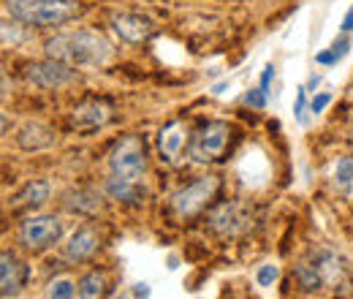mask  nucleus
Masks as SVG:
<instances>
[{
	"instance_id": "nucleus-1",
	"label": "nucleus",
	"mask_w": 353,
	"mask_h": 299,
	"mask_svg": "<svg viewBox=\"0 0 353 299\" xmlns=\"http://www.w3.org/2000/svg\"><path fill=\"white\" fill-rule=\"evenodd\" d=\"M46 52L49 57L63 60L71 68H101L112 60V44L101 33H90V30L54 36L52 41H46Z\"/></svg>"
},
{
	"instance_id": "nucleus-2",
	"label": "nucleus",
	"mask_w": 353,
	"mask_h": 299,
	"mask_svg": "<svg viewBox=\"0 0 353 299\" xmlns=\"http://www.w3.org/2000/svg\"><path fill=\"white\" fill-rule=\"evenodd\" d=\"M6 11L22 25L57 28L68 22L79 11V6L74 0H6Z\"/></svg>"
},
{
	"instance_id": "nucleus-3",
	"label": "nucleus",
	"mask_w": 353,
	"mask_h": 299,
	"mask_svg": "<svg viewBox=\"0 0 353 299\" xmlns=\"http://www.w3.org/2000/svg\"><path fill=\"white\" fill-rule=\"evenodd\" d=\"M109 169L117 177H125L139 182L141 174L147 169V150H144V139L139 136H125L123 142L114 144L112 155H109Z\"/></svg>"
},
{
	"instance_id": "nucleus-4",
	"label": "nucleus",
	"mask_w": 353,
	"mask_h": 299,
	"mask_svg": "<svg viewBox=\"0 0 353 299\" xmlns=\"http://www.w3.org/2000/svg\"><path fill=\"white\" fill-rule=\"evenodd\" d=\"M228 136H231V131H228L225 123H207V126H201L196 131V136L190 139L188 153H190V158L196 164H212L225 153Z\"/></svg>"
},
{
	"instance_id": "nucleus-5",
	"label": "nucleus",
	"mask_w": 353,
	"mask_h": 299,
	"mask_svg": "<svg viewBox=\"0 0 353 299\" xmlns=\"http://www.w3.org/2000/svg\"><path fill=\"white\" fill-rule=\"evenodd\" d=\"M215 191H218V177H199L196 182L179 188L172 196V210L179 218H193L207 207V202L215 196Z\"/></svg>"
},
{
	"instance_id": "nucleus-6",
	"label": "nucleus",
	"mask_w": 353,
	"mask_h": 299,
	"mask_svg": "<svg viewBox=\"0 0 353 299\" xmlns=\"http://www.w3.org/2000/svg\"><path fill=\"white\" fill-rule=\"evenodd\" d=\"M63 234V223L52 215H39V218H28L19 226V240L25 248L30 251H44L49 245H54Z\"/></svg>"
},
{
	"instance_id": "nucleus-7",
	"label": "nucleus",
	"mask_w": 353,
	"mask_h": 299,
	"mask_svg": "<svg viewBox=\"0 0 353 299\" xmlns=\"http://www.w3.org/2000/svg\"><path fill=\"white\" fill-rule=\"evenodd\" d=\"M25 77L33 82V85L44 87V90H54V87H63L68 85L74 79V68L63 60H44V63H33L28 66Z\"/></svg>"
},
{
	"instance_id": "nucleus-8",
	"label": "nucleus",
	"mask_w": 353,
	"mask_h": 299,
	"mask_svg": "<svg viewBox=\"0 0 353 299\" xmlns=\"http://www.w3.org/2000/svg\"><path fill=\"white\" fill-rule=\"evenodd\" d=\"M109 120H112V106L106 101H98V98H90L85 104H79L71 115V126L77 131L103 128Z\"/></svg>"
},
{
	"instance_id": "nucleus-9",
	"label": "nucleus",
	"mask_w": 353,
	"mask_h": 299,
	"mask_svg": "<svg viewBox=\"0 0 353 299\" xmlns=\"http://www.w3.org/2000/svg\"><path fill=\"white\" fill-rule=\"evenodd\" d=\"M210 226H212L221 237H236V234L245 231V226H248V213H245L242 204L228 202V204H223V207H218L215 213L210 215Z\"/></svg>"
},
{
	"instance_id": "nucleus-10",
	"label": "nucleus",
	"mask_w": 353,
	"mask_h": 299,
	"mask_svg": "<svg viewBox=\"0 0 353 299\" xmlns=\"http://www.w3.org/2000/svg\"><path fill=\"white\" fill-rule=\"evenodd\" d=\"M112 25H114V33L128 44H141L152 36V25L136 14H120L112 19Z\"/></svg>"
},
{
	"instance_id": "nucleus-11",
	"label": "nucleus",
	"mask_w": 353,
	"mask_h": 299,
	"mask_svg": "<svg viewBox=\"0 0 353 299\" xmlns=\"http://www.w3.org/2000/svg\"><path fill=\"white\" fill-rule=\"evenodd\" d=\"M22 280H25V267L11 256V253H3L0 256V286H3V297H17L19 289H22Z\"/></svg>"
},
{
	"instance_id": "nucleus-12",
	"label": "nucleus",
	"mask_w": 353,
	"mask_h": 299,
	"mask_svg": "<svg viewBox=\"0 0 353 299\" xmlns=\"http://www.w3.org/2000/svg\"><path fill=\"white\" fill-rule=\"evenodd\" d=\"M182 147H185V126L182 123H169L166 128H161V133H158V150H161L163 161L174 164L176 158H179V153H182Z\"/></svg>"
},
{
	"instance_id": "nucleus-13",
	"label": "nucleus",
	"mask_w": 353,
	"mask_h": 299,
	"mask_svg": "<svg viewBox=\"0 0 353 299\" xmlns=\"http://www.w3.org/2000/svg\"><path fill=\"white\" fill-rule=\"evenodd\" d=\"M95 251H98V237H95V231L79 229V231L71 234V240H68V245H65V258H68V261H85V258H90Z\"/></svg>"
},
{
	"instance_id": "nucleus-14",
	"label": "nucleus",
	"mask_w": 353,
	"mask_h": 299,
	"mask_svg": "<svg viewBox=\"0 0 353 299\" xmlns=\"http://www.w3.org/2000/svg\"><path fill=\"white\" fill-rule=\"evenodd\" d=\"M54 142V136H52V131L44 128V126H39V123H28V126H22L19 133H17V144L22 147V150H46L49 144Z\"/></svg>"
},
{
	"instance_id": "nucleus-15",
	"label": "nucleus",
	"mask_w": 353,
	"mask_h": 299,
	"mask_svg": "<svg viewBox=\"0 0 353 299\" xmlns=\"http://www.w3.org/2000/svg\"><path fill=\"white\" fill-rule=\"evenodd\" d=\"M49 199V182L46 180H30L17 196H14V207H39Z\"/></svg>"
},
{
	"instance_id": "nucleus-16",
	"label": "nucleus",
	"mask_w": 353,
	"mask_h": 299,
	"mask_svg": "<svg viewBox=\"0 0 353 299\" xmlns=\"http://www.w3.org/2000/svg\"><path fill=\"white\" fill-rule=\"evenodd\" d=\"M106 193L114 199V202H139V185L133 180H125V177H117L112 174L106 180Z\"/></svg>"
},
{
	"instance_id": "nucleus-17",
	"label": "nucleus",
	"mask_w": 353,
	"mask_h": 299,
	"mask_svg": "<svg viewBox=\"0 0 353 299\" xmlns=\"http://www.w3.org/2000/svg\"><path fill=\"white\" fill-rule=\"evenodd\" d=\"M348 49H351V39H345V36H343V39H337V41L332 44L326 52H321L315 60H318L321 66H334L337 60H343V57L348 55Z\"/></svg>"
},
{
	"instance_id": "nucleus-18",
	"label": "nucleus",
	"mask_w": 353,
	"mask_h": 299,
	"mask_svg": "<svg viewBox=\"0 0 353 299\" xmlns=\"http://www.w3.org/2000/svg\"><path fill=\"white\" fill-rule=\"evenodd\" d=\"M79 297H88V299L103 297V278L98 272H90V275H85L79 280Z\"/></svg>"
},
{
	"instance_id": "nucleus-19",
	"label": "nucleus",
	"mask_w": 353,
	"mask_h": 299,
	"mask_svg": "<svg viewBox=\"0 0 353 299\" xmlns=\"http://www.w3.org/2000/svg\"><path fill=\"white\" fill-rule=\"evenodd\" d=\"M65 207H68V210H79V213H95V210H98V196H95V193H77V196H68Z\"/></svg>"
},
{
	"instance_id": "nucleus-20",
	"label": "nucleus",
	"mask_w": 353,
	"mask_h": 299,
	"mask_svg": "<svg viewBox=\"0 0 353 299\" xmlns=\"http://www.w3.org/2000/svg\"><path fill=\"white\" fill-rule=\"evenodd\" d=\"M334 182L337 188L348 191L353 185V158H340L337 166H334Z\"/></svg>"
},
{
	"instance_id": "nucleus-21",
	"label": "nucleus",
	"mask_w": 353,
	"mask_h": 299,
	"mask_svg": "<svg viewBox=\"0 0 353 299\" xmlns=\"http://www.w3.org/2000/svg\"><path fill=\"white\" fill-rule=\"evenodd\" d=\"M74 294H79V289H77L71 280H54V283L49 286V297L68 299V297H74Z\"/></svg>"
},
{
	"instance_id": "nucleus-22",
	"label": "nucleus",
	"mask_w": 353,
	"mask_h": 299,
	"mask_svg": "<svg viewBox=\"0 0 353 299\" xmlns=\"http://www.w3.org/2000/svg\"><path fill=\"white\" fill-rule=\"evenodd\" d=\"M277 278H280V269H277L274 264H264V267H259V272H256V280H259V286H264V289H269Z\"/></svg>"
},
{
	"instance_id": "nucleus-23",
	"label": "nucleus",
	"mask_w": 353,
	"mask_h": 299,
	"mask_svg": "<svg viewBox=\"0 0 353 299\" xmlns=\"http://www.w3.org/2000/svg\"><path fill=\"white\" fill-rule=\"evenodd\" d=\"M245 104H248V106H253V109H264L266 106V90H261V87H259V90H250V93L245 95Z\"/></svg>"
},
{
	"instance_id": "nucleus-24",
	"label": "nucleus",
	"mask_w": 353,
	"mask_h": 299,
	"mask_svg": "<svg viewBox=\"0 0 353 299\" xmlns=\"http://www.w3.org/2000/svg\"><path fill=\"white\" fill-rule=\"evenodd\" d=\"M329 104H332V95H329V93H318V95L312 98V104H310V106H312V115H321Z\"/></svg>"
},
{
	"instance_id": "nucleus-25",
	"label": "nucleus",
	"mask_w": 353,
	"mask_h": 299,
	"mask_svg": "<svg viewBox=\"0 0 353 299\" xmlns=\"http://www.w3.org/2000/svg\"><path fill=\"white\" fill-rule=\"evenodd\" d=\"M305 104H307V90L302 87L299 95H296V109H294V115H296L299 120H305Z\"/></svg>"
},
{
	"instance_id": "nucleus-26",
	"label": "nucleus",
	"mask_w": 353,
	"mask_h": 299,
	"mask_svg": "<svg viewBox=\"0 0 353 299\" xmlns=\"http://www.w3.org/2000/svg\"><path fill=\"white\" fill-rule=\"evenodd\" d=\"M272 79H274V66H266L264 74H261V90L269 93V85H272Z\"/></svg>"
},
{
	"instance_id": "nucleus-27",
	"label": "nucleus",
	"mask_w": 353,
	"mask_h": 299,
	"mask_svg": "<svg viewBox=\"0 0 353 299\" xmlns=\"http://www.w3.org/2000/svg\"><path fill=\"white\" fill-rule=\"evenodd\" d=\"M343 30H345V33H353V6L348 8V14H345V19H343Z\"/></svg>"
},
{
	"instance_id": "nucleus-28",
	"label": "nucleus",
	"mask_w": 353,
	"mask_h": 299,
	"mask_svg": "<svg viewBox=\"0 0 353 299\" xmlns=\"http://www.w3.org/2000/svg\"><path fill=\"white\" fill-rule=\"evenodd\" d=\"M351 120H353V109H351Z\"/></svg>"
}]
</instances>
